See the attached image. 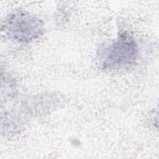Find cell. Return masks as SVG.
<instances>
[{"mask_svg": "<svg viewBox=\"0 0 159 159\" xmlns=\"http://www.w3.org/2000/svg\"><path fill=\"white\" fill-rule=\"evenodd\" d=\"M137 53V45L134 38L128 34L122 33L105 50L102 65L108 69L128 67L136 60Z\"/></svg>", "mask_w": 159, "mask_h": 159, "instance_id": "6da1fadb", "label": "cell"}, {"mask_svg": "<svg viewBox=\"0 0 159 159\" xmlns=\"http://www.w3.org/2000/svg\"><path fill=\"white\" fill-rule=\"evenodd\" d=\"M2 29L12 39L29 42L39 37L43 31L40 19L30 14L17 12L9 15L2 24Z\"/></svg>", "mask_w": 159, "mask_h": 159, "instance_id": "7a4b0ae2", "label": "cell"}]
</instances>
